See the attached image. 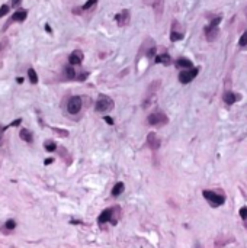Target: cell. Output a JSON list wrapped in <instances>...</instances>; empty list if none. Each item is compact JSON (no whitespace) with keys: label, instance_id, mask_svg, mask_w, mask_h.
<instances>
[{"label":"cell","instance_id":"cell-16","mask_svg":"<svg viewBox=\"0 0 247 248\" xmlns=\"http://www.w3.org/2000/svg\"><path fill=\"white\" fill-rule=\"evenodd\" d=\"M28 77H29V81L32 84H36L38 83V76H36V71L34 68H29L28 70Z\"/></svg>","mask_w":247,"mask_h":248},{"label":"cell","instance_id":"cell-10","mask_svg":"<svg viewBox=\"0 0 247 248\" xmlns=\"http://www.w3.org/2000/svg\"><path fill=\"white\" fill-rule=\"evenodd\" d=\"M112 212H113V209H105L103 212L100 213L99 216V224H105V222H109L112 220Z\"/></svg>","mask_w":247,"mask_h":248},{"label":"cell","instance_id":"cell-27","mask_svg":"<svg viewBox=\"0 0 247 248\" xmlns=\"http://www.w3.org/2000/svg\"><path fill=\"white\" fill-rule=\"evenodd\" d=\"M160 86V81H155L154 84H150V87H148V92H155V89Z\"/></svg>","mask_w":247,"mask_h":248},{"label":"cell","instance_id":"cell-11","mask_svg":"<svg viewBox=\"0 0 247 248\" xmlns=\"http://www.w3.org/2000/svg\"><path fill=\"white\" fill-rule=\"evenodd\" d=\"M176 67L189 70V68H193V65H192V61H189L187 58H179V60H176Z\"/></svg>","mask_w":247,"mask_h":248},{"label":"cell","instance_id":"cell-28","mask_svg":"<svg viewBox=\"0 0 247 248\" xmlns=\"http://www.w3.org/2000/svg\"><path fill=\"white\" fill-rule=\"evenodd\" d=\"M154 55H155V48H154V47H151V48L147 51V57H148V58H153Z\"/></svg>","mask_w":247,"mask_h":248},{"label":"cell","instance_id":"cell-34","mask_svg":"<svg viewBox=\"0 0 247 248\" xmlns=\"http://www.w3.org/2000/svg\"><path fill=\"white\" fill-rule=\"evenodd\" d=\"M45 31H47L48 33H51V28H50V25H45Z\"/></svg>","mask_w":247,"mask_h":248},{"label":"cell","instance_id":"cell-19","mask_svg":"<svg viewBox=\"0 0 247 248\" xmlns=\"http://www.w3.org/2000/svg\"><path fill=\"white\" fill-rule=\"evenodd\" d=\"M55 148H57V145L52 142V141H47L45 142V149H47L48 152H52V151H55Z\"/></svg>","mask_w":247,"mask_h":248},{"label":"cell","instance_id":"cell-14","mask_svg":"<svg viewBox=\"0 0 247 248\" xmlns=\"http://www.w3.org/2000/svg\"><path fill=\"white\" fill-rule=\"evenodd\" d=\"M19 136L25 141V142H32V134L29 132L28 129H20Z\"/></svg>","mask_w":247,"mask_h":248},{"label":"cell","instance_id":"cell-13","mask_svg":"<svg viewBox=\"0 0 247 248\" xmlns=\"http://www.w3.org/2000/svg\"><path fill=\"white\" fill-rule=\"evenodd\" d=\"M223 100L227 104H233L237 100V97H235V94L234 93H231V92H225L223 94Z\"/></svg>","mask_w":247,"mask_h":248},{"label":"cell","instance_id":"cell-17","mask_svg":"<svg viewBox=\"0 0 247 248\" xmlns=\"http://www.w3.org/2000/svg\"><path fill=\"white\" fill-rule=\"evenodd\" d=\"M155 63H163V64H169L170 63V57L167 54H161V55L155 57Z\"/></svg>","mask_w":247,"mask_h":248},{"label":"cell","instance_id":"cell-20","mask_svg":"<svg viewBox=\"0 0 247 248\" xmlns=\"http://www.w3.org/2000/svg\"><path fill=\"white\" fill-rule=\"evenodd\" d=\"M96 3H97V0H87V2L83 4V8L81 9H83V10H89V9H92Z\"/></svg>","mask_w":247,"mask_h":248},{"label":"cell","instance_id":"cell-5","mask_svg":"<svg viewBox=\"0 0 247 248\" xmlns=\"http://www.w3.org/2000/svg\"><path fill=\"white\" fill-rule=\"evenodd\" d=\"M80 109H81V99H80L79 96H74V97H71V99L68 100V103H67L68 113L76 115V113L80 112Z\"/></svg>","mask_w":247,"mask_h":248},{"label":"cell","instance_id":"cell-24","mask_svg":"<svg viewBox=\"0 0 247 248\" xmlns=\"http://www.w3.org/2000/svg\"><path fill=\"white\" fill-rule=\"evenodd\" d=\"M15 226H16V222L15 220H8L6 222V229H9V231H12V229H15Z\"/></svg>","mask_w":247,"mask_h":248},{"label":"cell","instance_id":"cell-2","mask_svg":"<svg viewBox=\"0 0 247 248\" xmlns=\"http://www.w3.org/2000/svg\"><path fill=\"white\" fill-rule=\"evenodd\" d=\"M148 124L154 125V126H161V125H166L169 122V118L164 115L163 112H154L148 116Z\"/></svg>","mask_w":247,"mask_h":248},{"label":"cell","instance_id":"cell-9","mask_svg":"<svg viewBox=\"0 0 247 248\" xmlns=\"http://www.w3.org/2000/svg\"><path fill=\"white\" fill-rule=\"evenodd\" d=\"M218 28L217 26H208L205 28V33H207V39L208 41H215L217 36H218Z\"/></svg>","mask_w":247,"mask_h":248},{"label":"cell","instance_id":"cell-21","mask_svg":"<svg viewBox=\"0 0 247 248\" xmlns=\"http://www.w3.org/2000/svg\"><path fill=\"white\" fill-rule=\"evenodd\" d=\"M52 131L55 134H58L60 136H63V138H66V136H68V131H66V129H60V128H52Z\"/></svg>","mask_w":247,"mask_h":248},{"label":"cell","instance_id":"cell-4","mask_svg":"<svg viewBox=\"0 0 247 248\" xmlns=\"http://www.w3.org/2000/svg\"><path fill=\"white\" fill-rule=\"evenodd\" d=\"M198 73H199V70H198L196 67L189 68V70H183V71L179 74V81L180 83H183V84L191 83V81L198 76Z\"/></svg>","mask_w":247,"mask_h":248},{"label":"cell","instance_id":"cell-26","mask_svg":"<svg viewBox=\"0 0 247 248\" xmlns=\"http://www.w3.org/2000/svg\"><path fill=\"white\" fill-rule=\"evenodd\" d=\"M240 216H241V218H243L244 220L247 219V208H246V206L240 209Z\"/></svg>","mask_w":247,"mask_h":248},{"label":"cell","instance_id":"cell-12","mask_svg":"<svg viewBox=\"0 0 247 248\" xmlns=\"http://www.w3.org/2000/svg\"><path fill=\"white\" fill-rule=\"evenodd\" d=\"M124 190H125V184L122 181H118L112 189V196H119V195H122Z\"/></svg>","mask_w":247,"mask_h":248},{"label":"cell","instance_id":"cell-7","mask_svg":"<svg viewBox=\"0 0 247 248\" xmlns=\"http://www.w3.org/2000/svg\"><path fill=\"white\" fill-rule=\"evenodd\" d=\"M147 144L150 145V148L153 149H159L160 148V139H159V136L155 135V134H148L147 136Z\"/></svg>","mask_w":247,"mask_h":248},{"label":"cell","instance_id":"cell-8","mask_svg":"<svg viewBox=\"0 0 247 248\" xmlns=\"http://www.w3.org/2000/svg\"><path fill=\"white\" fill-rule=\"evenodd\" d=\"M68 61H70V64L71 65H79L81 61H83V54L80 51H74L70 54V57H68Z\"/></svg>","mask_w":247,"mask_h":248},{"label":"cell","instance_id":"cell-31","mask_svg":"<svg viewBox=\"0 0 247 248\" xmlns=\"http://www.w3.org/2000/svg\"><path fill=\"white\" fill-rule=\"evenodd\" d=\"M20 122H22V119H16V120H13L12 124L9 125V126H18V125L20 124Z\"/></svg>","mask_w":247,"mask_h":248},{"label":"cell","instance_id":"cell-35","mask_svg":"<svg viewBox=\"0 0 247 248\" xmlns=\"http://www.w3.org/2000/svg\"><path fill=\"white\" fill-rule=\"evenodd\" d=\"M16 81H18V83H22V81H24V78H22V77H18V78H16Z\"/></svg>","mask_w":247,"mask_h":248},{"label":"cell","instance_id":"cell-32","mask_svg":"<svg viewBox=\"0 0 247 248\" xmlns=\"http://www.w3.org/2000/svg\"><path fill=\"white\" fill-rule=\"evenodd\" d=\"M52 161H54V158H47V160H45V164H51V163H52Z\"/></svg>","mask_w":247,"mask_h":248},{"label":"cell","instance_id":"cell-1","mask_svg":"<svg viewBox=\"0 0 247 248\" xmlns=\"http://www.w3.org/2000/svg\"><path fill=\"white\" fill-rule=\"evenodd\" d=\"M112 108H113V102H112V99H109L108 96L100 94L99 99L96 100L95 109L97 110V112H108V110H111Z\"/></svg>","mask_w":247,"mask_h":248},{"label":"cell","instance_id":"cell-29","mask_svg":"<svg viewBox=\"0 0 247 248\" xmlns=\"http://www.w3.org/2000/svg\"><path fill=\"white\" fill-rule=\"evenodd\" d=\"M219 22H221V18H215V19L211 20V25H209V26H218Z\"/></svg>","mask_w":247,"mask_h":248},{"label":"cell","instance_id":"cell-15","mask_svg":"<svg viewBox=\"0 0 247 248\" xmlns=\"http://www.w3.org/2000/svg\"><path fill=\"white\" fill-rule=\"evenodd\" d=\"M26 16H28V13L25 12V10H22V12H16L12 16V19L16 20V22H24V20L26 19Z\"/></svg>","mask_w":247,"mask_h":248},{"label":"cell","instance_id":"cell-25","mask_svg":"<svg viewBox=\"0 0 247 248\" xmlns=\"http://www.w3.org/2000/svg\"><path fill=\"white\" fill-rule=\"evenodd\" d=\"M8 12H9V6L3 4V6L0 8V18H3L4 15H8Z\"/></svg>","mask_w":247,"mask_h":248},{"label":"cell","instance_id":"cell-22","mask_svg":"<svg viewBox=\"0 0 247 248\" xmlns=\"http://www.w3.org/2000/svg\"><path fill=\"white\" fill-rule=\"evenodd\" d=\"M66 74H67L68 78H74L76 77V73H74V68L73 67H66Z\"/></svg>","mask_w":247,"mask_h":248},{"label":"cell","instance_id":"cell-33","mask_svg":"<svg viewBox=\"0 0 247 248\" xmlns=\"http://www.w3.org/2000/svg\"><path fill=\"white\" fill-rule=\"evenodd\" d=\"M20 3V0H12V6H18Z\"/></svg>","mask_w":247,"mask_h":248},{"label":"cell","instance_id":"cell-30","mask_svg":"<svg viewBox=\"0 0 247 248\" xmlns=\"http://www.w3.org/2000/svg\"><path fill=\"white\" fill-rule=\"evenodd\" d=\"M103 119H105V122H106V124H109V125H113V119H112L111 116H105Z\"/></svg>","mask_w":247,"mask_h":248},{"label":"cell","instance_id":"cell-3","mask_svg":"<svg viewBox=\"0 0 247 248\" xmlns=\"http://www.w3.org/2000/svg\"><path fill=\"white\" fill-rule=\"evenodd\" d=\"M203 197L209 202V203L214 206V208H217V206H221V205L224 203V196H221V195H217V193L214 192H209V190H205V192L202 193Z\"/></svg>","mask_w":247,"mask_h":248},{"label":"cell","instance_id":"cell-6","mask_svg":"<svg viewBox=\"0 0 247 248\" xmlns=\"http://www.w3.org/2000/svg\"><path fill=\"white\" fill-rule=\"evenodd\" d=\"M129 18H131V15H129V10L128 9H124L121 13H118L115 16V20L116 23L119 25V26H125V25L129 23Z\"/></svg>","mask_w":247,"mask_h":248},{"label":"cell","instance_id":"cell-23","mask_svg":"<svg viewBox=\"0 0 247 248\" xmlns=\"http://www.w3.org/2000/svg\"><path fill=\"white\" fill-rule=\"evenodd\" d=\"M239 44H240V47H246V45H247V32H244L243 35H241Z\"/></svg>","mask_w":247,"mask_h":248},{"label":"cell","instance_id":"cell-18","mask_svg":"<svg viewBox=\"0 0 247 248\" xmlns=\"http://www.w3.org/2000/svg\"><path fill=\"white\" fill-rule=\"evenodd\" d=\"M182 38H183V35H182V33L176 32L175 29H171V33H170V41H171V42H176V41L182 39Z\"/></svg>","mask_w":247,"mask_h":248}]
</instances>
